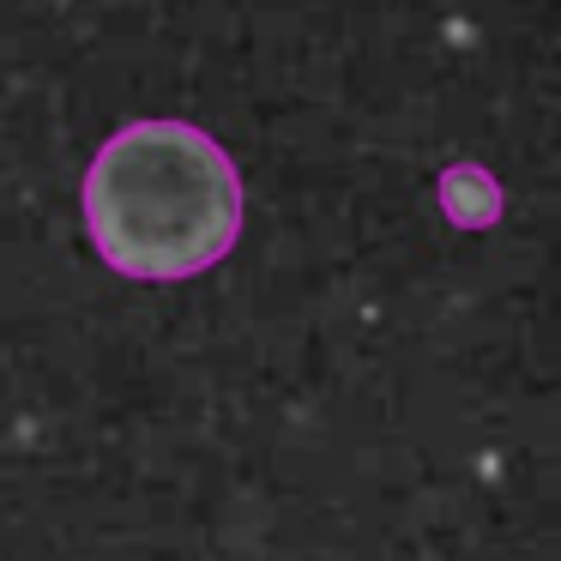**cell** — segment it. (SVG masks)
Instances as JSON below:
<instances>
[{"label": "cell", "instance_id": "6da1fadb", "mask_svg": "<svg viewBox=\"0 0 561 561\" xmlns=\"http://www.w3.org/2000/svg\"><path fill=\"white\" fill-rule=\"evenodd\" d=\"M85 236L134 284H182L242 242V175L194 122H127L98 146L79 187Z\"/></svg>", "mask_w": 561, "mask_h": 561}, {"label": "cell", "instance_id": "7a4b0ae2", "mask_svg": "<svg viewBox=\"0 0 561 561\" xmlns=\"http://www.w3.org/2000/svg\"><path fill=\"white\" fill-rule=\"evenodd\" d=\"M440 211L459 230H489L501 218V182L483 163H453V170H440Z\"/></svg>", "mask_w": 561, "mask_h": 561}]
</instances>
